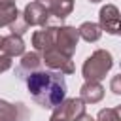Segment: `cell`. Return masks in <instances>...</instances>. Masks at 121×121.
Instances as JSON below:
<instances>
[{"instance_id":"6da1fadb","label":"cell","mask_w":121,"mask_h":121,"mask_svg":"<svg viewBox=\"0 0 121 121\" xmlns=\"http://www.w3.org/2000/svg\"><path fill=\"white\" fill-rule=\"evenodd\" d=\"M25 83H26V91H28L30 98L45 110L57 108L66 98L68 87H66L64 74H60V72L42 68V70L34 72L32 76H28Z\"/></svg>"},{"instance_id":"7a4b0ae2","label":"cell","mask_w":121,"mask_h":121,"mask_svg":"<svg viewBox=\"0 0 121 121\" xmlns=\"http://www.w3.org/2000/svg\"><path fill=\"white\" fill-rule=\"evenodd\" d=\"M112 66H113L112 53L108 49H96L85 59L81 66V76L85 78V81H102L106 74L112 70Z\"/></svg>"},{"instance_id":"3957f363","label":"cell","mask_w":121,"mask_h":121,"mask_svg":"<svg viewBox=\"0 0 121 121\" xmlns=\"http://www.w3.org/2000/svg\"><path fill=\"white\" fill-rule=\"evenodd\" d=\"M42 59H43V66H45V68L55 70V72H60V74H64V76H70V74H74V70H76L72 57L60 53L59 49H49V51L42 53Z\"/></svg>"},{"instance_id":"277c9868","label":"cell","mask_w":121,"mask_h":121,"mask_svg":"<svg viewBox=\"0 0 121 121\" xmlns=\"http://www.w3.org/2000/svg\"><path fill=\"white\" fill-rule=\"evenodd\" d=\"M78 42H79V30H78L76 26H70V25H62V26H59V30H57V43H55V49H59L60 53L72 57V55L76 53Z\"/></svg>"},{"instance_id":"5b68a950","label":"cell","mask_w":121,"mask_h":121,"mask_svg":"<svg viewBox=\"0 0 121 121\" xmlns=\"http://www.w3.org/2000/svg\"><path fill=\"white\" fill-rule=\"evenodd\" d=\"M23 19L26 21L28 26H49V21L53 19L51 11L45 9L42 4H38L36 0L34 2H28L23 9Z\"/></svg>"},{"instance_id":"8992f818","label":"cell","mask_w":121,"mask_h":121,"mask_svg":"<svg viewBox=\"0 0 121 121\" xmlns=\"http://www.w3.org/2000/svg\"><path fill=\"white\" fill-rule=\"evenodd\" d=\"M55 113L64 117L66 121H79L87 115L85 112V102L81 98H64L57 108H53Z\"/></svg>"},{"instance_id":"52a82bcc","label":"cell","mask_w":121,"mask_h":121,"mask_svg":"<svg viewBox=\"0 0 121 121\" xmlns=\"http://www.w3.org/2000/svg\"><path fill=\"white\" fill-rule=\"evenodd\" d=\"M42 68H43V59H42V55H40L38 51L25 53V55L21 57L17 68H15V76H17V79L26 81L28 76H32L34 72H38V70H42Z\"/></svg>"},{"instance_id":"ba28073f","label":"cell","mask_w":121,"mask_h":121,"mask_svg":"<svg viewBox=\"0 0 121 121\" xmlns=\"http://www.w3.org/2000/svg\"><path fill=\"white\" fill-rule=\"evenodd\" d=\"M98 25L108 34H117L119 32V25H121V13H119V9L113 4L102 6L100 11H98Z\"/></svg>"},{"instance_id":"9c48e42d","label":"cell","mask_w":121,"mask_h":121,"mask_svg":"<svg viewBox=\"0 0 121 121\" xmlns=\"http://www.w3.org/2000/svg\"><path fill=\"white\" fill-rule=\"evenodd\" d=\"M57 30L59 26H43L42 30H36L32 34V45L38 53H45L49 49H55V43H57Z\"/></svg>"},{"instance_id":"30bf717a","label":"cell","mask_w":121,"mask_h":121,"mask_svg":"<svg viewBox=\"0 0 121 121\" xmlns=\"http://www.w3.org/2000/svg\"><path fill=\"white\" fill-rule=\"evenodd\" d=\"M0 115L6 121H28L30 119V112L23 102L0 100Z\"/></svg>"},{"instance_id":"8fae6325","label":"cell","mask_w":121,"mask_h":121,"mask_svg":"<svg viewBox=\"0 0 121 121\" xmlns=\"http://www.w3.org/2000/svg\"><path fill=\"white\" fill-rule=\"evenodd\" d=\"M79 98L85 104H96L104 98V87L100 81H85L79 89Z\"/></svg>"},{"instance_id":"7c38bea8","label":"cell","mask_w":121,"mask_h":121,"mask_svg":"<svg viewBox=\"0 0 121 121\" xmlns=\"http://www.w3.org/2000/svg\"><path fill=\"white\" fill-rule=\"evenodd\" d=\"M2 53L8 55V57H23L25 55V42L21 36H15V34H9V36H4L2 38Z\"/></svg>"},{"instance_id":"4fadbf2b","label":"cell","mask_w":121,"mask_h":121,"mask_svg":"<svg viewBox=\"0 0 121 121\" xmlns=\"http://www.w3.org/2000/svg\"><path fill=\"white\" fill-rule=\"evenodd\" d=\"M79 38H83L85 42L93 43V42H98L100 36H102V28L98 23H93V21H85L79 25Z\"/></svg>"},{"instance_id":"5bb4252c","label":"cell","mask_w":121,"mask_h":121,"mask_svg":"<svg viewBox=\"0 0 121 121\" xmlns=\"http://www.w3.org/2000/svg\"><path fill=\"white\" fill-rule=\"evenodd\" d=\"M19 15L21 13H19L15 4H0V28L2 26H9Z\"/></svg>"},{"instance_id":"9a60e30c","label":"cell","mask_w":121,"mask_h":121,"mask_svg":"<svg viewBox=\"0 0 121 121\" xmlns=\"http://www.w3.org/2000/svg\"><path fill=\"white\" fill-rule=\"evenodd\" d=\"M74 11V0H59L57 4V11H55V19H66L70 13Z\"/></svg>"},{"instance_id":"2e32d148","label":"cell","mask_w":121,"mask_h":121,"mask_svg":"<svg viewBox=\"0 0 121 121\" xmlns=\"http://www.w3.org/2000/svg\"><path fill=\"white\" fill-rule=\"evenodd\" d=\"M28 30V25H26V21L23 19V13L9 25V34H15V36H23L25 32Z\"/></svg>"},{"instance_id":"e0dca14e","label":"cell","mask_w":121,"mask_h":121,"mask_svg":"<svg viewBox=\"0 0 121 121\" xmlns=\"http://www.w3.org/2000/svg\"><path fill=\"white\" fill-rule=\"evenodd\" d=\"M96 119L98 121H121V117H119V113H117L115 108H104V110H100L98 115H96Z\"/></svg>"},{"instance_id":"ac0fdd59","label":"cell","mask_w":121,"mask_h":121,"mask_svg":"<svg viewBox=\"0 0 121 121\" xmlns=\"http://www.w3.org/2000/svg\"><path fill=\"white\" fill-rule=\"evenodd\" d=\"M2 38L4 36H0V74L11 68V57H8V55L2 53Z\"/></svg>"},{"instance_id":"d6986e66","label":"cell","mask_w":121,"mask_h":121,"mask_svg":"<svg viewBox=\"0 0 121 121\" xmlns=\"http://www.w3.org/2000/svg\"><path fill=\"white\" fill-rule=\"evenodd\" d=\"M110 91L113 95H121V72L110 79Z\"/></svg>"},{"instance_id":"ffe728a7","label":"cell","mask_w":121,"mask_h":121,"mask_svg":"<svg viewBox=\"0 0 121 121\" xmlns=\"http://www.w3.org/2000/svg\"><path fill=\"white\" fill-rule=\"evenodd\" d=\"M38 4H42L45 9H49L51 11V15L55 17V11H57V4H59V0H36Z\"/></svg>"},{"instance_id":"44dd1931","label":"cell","mask_w":121,"mask_h":121,"mask_svg":"<svg viewBox=\"0 0 121 121\" xmlns=\"http://www.w3.org/2000/svg\"><path fill=\"white\" fill-rule=\"evenodd\" d=\"M49 121H66V119H64V117H60L59 113H55V112H53V113H51V117H49Z\"/></svg>"},{"instance_id":"7402d4cb","label":"cell","mask_w":121,"mask_h":121,"mask_svg":"<svg viewBox=\"0 0 121 121\" xmlns=\"http://www.w3.org/2000/svg\"><path fill=\"white\" fill-rule=\"evenodd\" d=\"M79 121H98V119H93L91 115H85V117H83V119H79Z\"/></svg>"},{"instance_id":"603a6c76","label":"cell","mask_w":121,"mask_h":121,"mask_svg":"<svg viewBox=\"0 0 121 121\" xmlns=\"http://www.w3.org/2000/svg\"><path fill=\"white\" fill-rule=\"evenodd\" d=\"M17 0H0V4H15Z\"/></svg>"},{"instance_id":"cb8c5ba5","label":"cell","mask_w":121,"mask_h":121,"mask_svg":"<svg viewBox=\"0 0 121 121\" xmlns=\"http://www.w3.org/2000/svg\"><path fill=\"white\" fill-rule=\"evenodd\" d=\"M115 110H117V113H119V117H121V104H119V106H117Z\"/></svg>"},{"instance_id":"d4e9b609","label":"cell","mask_w":121,"mask_h":121,"mask_svg":"<svg viewBox=\"0 0 121 121\" xmlns=\"http://www.w3.org/2000/svg\"><path fill=\"white\" fill-rule=\"evenodd\" d=\"M89 2H91V4H98L100 0H89Z\"/></svg>"},{"instance_id":"484cf974","label":"cell","mask_w":121,"mask_h":121,"mask_svg":"<svg viewBox=\"0 0 121 121\" xmlns=\"http://www.w3.org/2000/svg\"><path fill=\"white\" fill-rule=\"evenodd\" d=\"M117 34H119V36H121V25H119V32H117Z\"/></svg>"},{"instance_id":"4316f807","label":"cell","mask_w":121,"mask_h":121,"mask_svg":"<svg viewBox=\"0 0 121 121\" xmlns=\"http://www.w3.org/2000/svg\"><path fill=\"white\" fill-rule=\"evenodd\" d=\"M0 121H6V119H4V117H2V115H0Z\"/></svg>"},{"instance_id":"83f0119b","label":"cell","mask_w":121,"mask_h":121,"mask_svg":"<svg viewBox=\"0 0 121 121\" xmlns=\"http://www.w3.org/2000/svg\"><path fill=\"white\" fill-rule=\"evenodd\" d=\"M119 64H121V62H119Z\"/></svg>"}]
</instances>
